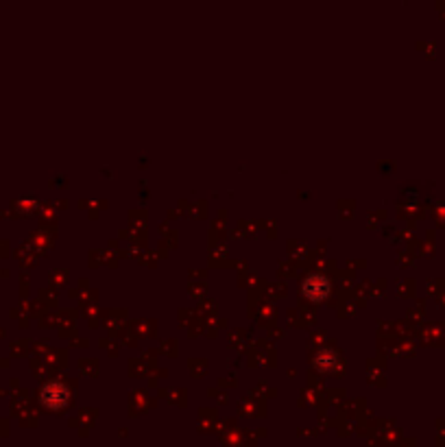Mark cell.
<instances>
[{
    "mask_svg": "<svg viewBox=\"0 0 445 447\" xmlns=\"http://www.w3.org/2000/svg\"><path fill=\"white\" fill-rule=\"evenodd\" d=\"M301 290L310 301H323L330 295V282L323 275H310V278L303 282Z\"/></svg>",
    "mask_w": 445,
    "mask_h": 447,
    "instance_id": "obj_1",
    "label": "cell"
}]
</instances>
